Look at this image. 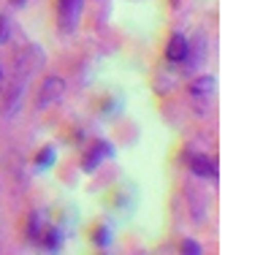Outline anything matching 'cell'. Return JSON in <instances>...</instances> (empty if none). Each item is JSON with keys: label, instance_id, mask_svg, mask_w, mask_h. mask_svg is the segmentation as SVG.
Returning <instances> with one entry per match:
<instances>
[{"label": "cell", "instance_id": "5b68a950", "mask_svg": "<svg viewBox=\"0 0 263 255\" xmlns=\"http://www.w3.org/2000/svg\"><path fill=\"white\" fill-rule=\"evenodd\" d=\"M190 171L196 176H203V179H217V166H214L206 155H190Z\"/></svg>", "mask_w": 263, "mask_h": 255}, {"label": "cell", "instance_id": "52a82bcc", "mask_svg": "<svg viewBox=\"0 0 263 255\" xmlns=\"http://www.w3.org/2000/svg\"><path fill=\"white\" fill-rule=\"evenodd\" d=\"M52 163H54V150L52 147H44V150L38 152V158H35V169H49Z\"/></svg>", "mask_w": 263, "mask_h": 255}, {"label": "cell", "instance_id": "7c38bea8", "mask_svg": "<svg viewBox=\"0 0 263 255\" xmlns=\"http://www.w3.org/2000/svg\"><path fill=\"white\" fill-rule=\"evenodd\" d=\"M11 3H16V6H25V3H27V0H11Z\"/></svg>", "mask_w": 263, "mask_h": 255}, {"label": "cell", "instance_id": "30bf717a", "mask_svg": "<svg viewBox=\"0 0 263 255\" xmlns=\"http://www.w3.org/2000/svg\"><path fill=\"white\" fill-rule=\"evenodd\" d=\"M109 239H111V231L106 228H95V244H98V247H106V244H109Z\"/></svg>", "mask_w": 263, "mask_h": 255}, {"label": "cell", "instance_id": "ba28073f", "mask_svg": "<svg viewBox=\"0 0 263 255\" xmlns=\"http://www.w3.org/2000/svg\"><path fill=\"white\" fill-rule=\"evenodd\" d=\"M182 255H201V244L196 239H184L182 242V247H179Z\"/></svg>", "mask_w": 263, "mask_h": 255}, {"label": "cell", "instance_id": "8fae6325", "mask_svg": "<svg viewBox=\"0 0 263 255\" xmlns=\"http://www.w3.org/2000/svg\"><path fill=\"white\" fill-rule=\"evenodd\" d=\"M8 33H11V25H8L6 14H0V44L8 41Z\"/></svg>", "mask_w": 263, "mask_h": 255}, {"label": "cell", "instance_id": "9c48e42d", "mask_svg": "<svg viewBox=\"0 0 263 255\" xmlns=\"http://www.w3.org/2000/svg\"><path fill=\"white\" fill-rule=\"evenodd\" d=\"M44 239H46V247H49V250H57L63 236H60V231H57V228H49V231L44 233Z\"/></svg>", "mask_w": 263, "mask_h": 255}, {"label": "cell", "instance_id": "8992f818", "mask_svg": "<svg viewBox=\"0 0 263 255\" xmlns=\"http://www.w3.org/2000/svg\"><path fill=\"white\" fill-rule=\"evenodd\" d=\"M190 93L196 95V98H206V95H212L214 93V76H201V79H196L190 84Z\"/></svg>", "mask_w": 263, "mask_h": 255}, {"label": "cell", "instance_id": "4fadbf2b", "mask_svg": "<svg viewBox=\"0 0 263 255\" xmlns=\"http://www.w3.org/2000/svg\"><path fill=\"white\" fill-rule=\"evenodd\" d=\"M0 79H3V68H0Z\"/></svg>", "mask_w": 263, "mask_h": 255}, {"label": "cell", "instance_id": "6da1fadb", "mask_svg": "<svg viewBox=\"0 0 263 255\" xmlns=\"http://www.w3.org/2000/svg\"><path fill=\"white\" fill-rule=\"evenodd\" d=\"M84 0H57V19H60L63 33H73L82 19Z\"/></svg>", "mask_w": 263, "mask_h": 255}, {"label": "cell", "instance_id": "277c9868", "mask_svg": "<svg viewBox=\"0 0 263 255\" xmlns=\"http://www.w3.org/2000/svg\"><path fill=\"white\" fill-rule=\"evenodd\" d=\"M187 54H190V41L182 33H174L168 38V46H165V57L171 63H182V60H187Z\"/></svg>", "mask_w": 263, "mask_h": 255}, {"label": "cell", "instance_id": "3957f363", "mask_svg": "<svg viewBox=\"0 0 263 255\" xmlns=\"http://www.w3.org/2000/svg\"><path fill=\"white\" fill-rule=\"evenodd\" d=\"M111 152H114V150H111L109 141H95V144L90 147V152L82 158V169H84V171H95V169L101 166V160L109 158Z\"/></svg>", "mask_w": 263, "mask_h": 255}, {"label": "cell", "instance_id": "7a4b0ae2", "mask_svg": "<svg viewBox=\"0 0 263 255\" xmlns=\"http://www.w3.org/2000/svg\"><path fill=\"white\" fill-rule=\"evenodd\" d=\"M65 93V82L60 79V76H46L41 90H38V98H35V106L38 109H49L52 103H57Z\"/></svg>", "mask_w": 263, "mask_h": 255}]
</instances>
